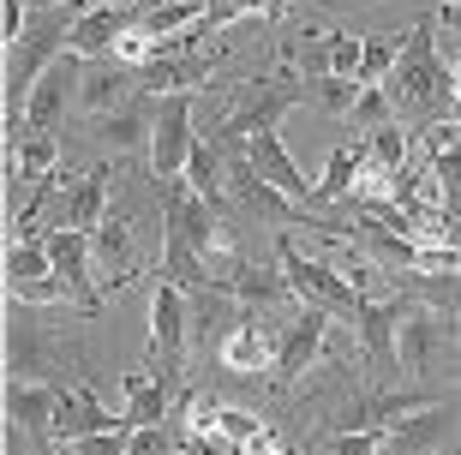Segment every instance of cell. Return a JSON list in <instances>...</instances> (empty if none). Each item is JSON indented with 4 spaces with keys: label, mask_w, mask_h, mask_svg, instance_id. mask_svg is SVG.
<instances>
[{
    "label": "cell",
    "mask_w": 461,
    "mask_h": 455,
    "mask_svg": "<svg viewBox=\"0 0 461 455\" xmlns=\"http://www.w3.org/2000/svg\"><path fill=\"white\" fill-rule=\"evenodd\" d=\"M431 24H438V18H420V24H413L408 42H402L395 72L384 78L395 114H413V120H431V114H449V108H456V72L438 60Z\"/></svg>",
    "instance_id": "cell-1"
},
{
    "label": "cell",
    "mask_w": 461,
    "mask_h": 455,
    "mask_svg": "<svg viewBox=\"0 0 461 455\" xmlns=\"http://www.w3.org/2000/svg\"><path fill=\"white\" fill-rule=\"evenodd\" d=\"M306 96H312V85L306 78H288V72H282V78H252L246 96H240V108L216 126V144H222V150H246L258 132H276Z\"/></svg>",
    "instance_id": "cell-2"
},
{
    "label": "cell",
    "mask_w": 461,
    "mask_h": 455,
    "mask_svg": "<svg viewBox=\"0 0 461 455\" xmlns=\"http://www.w3.org/2000/svg\"><path fill=\"white\" fill-rule=\"evenodd\" d=\"M162 234H180L186 246H198L210 264H228V258H234V228L222 222V210L210 198L192 192L186 174H180V180H162Z\"/></svg>",
    "instance_id": "cell-3"
},
{
    "label": "cell",
    "mask_w": 461,
    "mask_h": 455,
    "mask_svg": "<svg viewBox=\"0 0 461 455\" xmlns=\"http://www.w3.org/2000/svg\"><path fill=\"white\" fill-rule=\"evenodd\" d=\"M276 264H282V276H288L294 300H306V305H318V312H330V318L354 323V312H359L366 294H359L348 276H336L330 264H318V258H306L288 234H276Z\"/></svg>",
    "instance_id": "cell-4"
},
{
    "label": "cell",
    "mask_w": 461,
    "mask_h": 455,
    "mask_svg": "<svg viewBox=\"0 0 461 455\" xmlns=\"http://www.w3.org/2000/svg\"><path fill=\"white\" fill-rule=\"evenodd\" d=\"M449 354H456V312H438V305L408 294L402 330H395V366L402 371H438Z\"/></svg>",
    "instance_id": "cell-5"
},
{
    "label": "cell",
    "mask_w": 461,
    "mask_h": 455,
    "mask_svg": "<svg viewBox=\"0 0 461 455\" xmlns=\"http://www.w3.org/2000/svg\"><path fill=\"white\" fill-rule=\"evenodd\" d=\"M198 150L192 132V96H156V132H150V168L156 180H180Z\"/></svg>",
    "instance_id": "cell-6"
},
{
    "label": "cell",
    "mask_w": 461,
    "mask_h": 455,
    "mask_svg": "<svg viewBox=\"0 0 461 455\" xmlns=\"http://www.w3.org/2000/svg\"><path fill=\"white\" fill-rule=\"evenodd\" d=\"M186 341H192L186 287H174L168 276H162V282H156V294H150V354H156V366H162V378H174V371H180Z\"/></svg>",
    "instance_id": "cell-7"
},
{
    "label": "cell",
    "mask_w": 461,
    "mask_h": 455,
    "mask_svg": "<svg viewBox=\"0 0 461 455\" xmlns=\"http://www.w3.org/2000/svg\"><path fill=\"white\" fill-rule=\"evenodd\" d=\"M42 246H49V258H54V276L72 287V312L96 318V312H103V287H96V276H90V264H96L90 234H78V228H49Z\"/></svg>",
    "instance_id": "cell-8"
},
{
    "label": "cell",
    "mask_w": 461,
    "mask_h": 455,
    "mask_svg": "<svg viewBox=\"0 0 461 455\" xmlns=\"http://www.w3.org/2000/svg\"><path fill=\"white\" fill-rule=\"evenodd\" d=\"M85 54H60V60H54L49 72H42V85L31 90V102H24V132H54V126H60V114H67V102H78V85H85Z\"/></svg>",
    "instance_id": "cell-9"
},
{
    "label": "cell",
    "mask_w": 461,
    "mask_h": 455,
    "mask_svg": "<svg viewBox=\"0 0 461 455\" xmlns=\"http://www.w3.org/2000/svg\"><path fill=\"white\" fill-rule=\"evenodd\" d=\"M444 402V396H420V389H366V396H354V402L342 407V420H336V432H390V425H402L408 414H420V407Z\"/></svg>",
    "instance_id": "cell-10"
},
{
    "label": "cell",
    "mask_w": 461,
    "mask_h": 455,
    "mask_svg": "<svg viewBox=\"0 0 461 455\" xmlns=\"http://www.w3.org/2000/svg\"><path fill=\"white\" fill-rule=\"evenodd\" d=\"M324 336H330V312L306 305L294 323H282V341H276V384H294L300 371H312L324 359Z\"/></svg>",
    "instance_id": "cell-11"
},
{
    "label": "cell",
    "mask_w": 461,
    "mask_h": 455,
    "mask_svg": "<svg viewBox=\"0 0 461 455\" xmlns=\"http://www.w3.org/2000/svg\"><path fill=\"white\" fill-rule=\"evenodd\" d=\"M150 132H156V96H132V102H120L114 114H103L96 126H90L96 150H108V156L150 150Z\"/></svg>",
    "instance_id": "cell-12"
},
{
    "label": "cell",
    "mask_w": 461,
    "mask_h": 455,
    "mask_svg": "<svg viewBox=\"0 0 461 455\" xmlns=\"http://www.w3.org/2000/svg\"><path fill=\"white\" fill-rule=\"evenodd\" d=\"M246 162H252V168L264 174L276 192H288L294 204H306V210H312V198H318V180H306V168L294 162V150L282 144V132H258L252 144H246Z\"/></svg>",
    "instance_id": "cell-13"
},
{
    "label": "cell",
    "mask_w": 461,
    "mask_h": 455,
    "mask_svg": "<svg viewBox=\"0 0 461 455\" xmlns=\"http://www.w3.org/2000/svg\"><path fill=\"white\" fill-rule=\"evenodd\" d=\"M138 24H144V6H108V0H96V6L72 24L67 49L85 54V60H96V54H114V42L126 31H138Z\"/></svg>",
    "instance_id": "cell-14"
},
{
    "label": "cell",
    "mask_w": 461,
    "mask_h": 455,
    "mask_svg": "<svg viewBox=\"0 0 461 455\" xmlns=\"http://www.w3.org/2000/svg\"><path fill=\"white\" fill-rule=\"evenodd\" d=\"M210 72H216V54H156L150 67L138 72V90L144 96H192V90L210 85Z\"/></svg>",
    "instance_id": "cell-15"
},
{
    "label": "cell",
    "mask_w": 461,
    "mask_h": 455,
    "mask_svg": "<svg viewBox=\"0 0 461 455\" xmlns=\"http://www.w3.org/2000/svg\"><path fill=\"white\" fill-rule=\"evenodd\" d=\"M449 432H456V420H449V402H431V407H420V414H408L402 425H390L384 455H438V450L449 443Z\"/></svg>",
    "instance_id": "cell-16"
},
{
    "label": "cell",
    "mask_w": 461,
    "mask_h": 455,
    "mask_svg": "<svg viewBox=\"0 0 461 455\" xmlns=\"http://www.w3.org/2000/svg\"><path fill=\"white\" fill-rule=\"evenodd\" d=\"M6 371H13V384H42V378L54 371L49 336H42L18 305H13V323H6Z\"/></svg>",
    "instance_id": "cell-17"
},
{
    "label": "cell",
    "mask_w": 461,
    "mask_h": 455,
    "mask_svg": "<svg viewBox=\"0 0 461 455\" xmlns=\"http://www.w3.org/2000/svg\"><path fill=\"white\" fill-rule=\"evenodd\" d=\"M126 85H138V72L132 67H120L114 54H96V60H90L85 67V85H78V108H85V114H114L120 102H132L126 96Z\"/></svg>",
    "instance_id": "cell-18"
},
{
    "label": "cell",
    "mask_w": 461,
    "mask_h": 455,
    "mask_svg": "<svg viewBox=\"0 0 461 455\" xmlns=\"http://www.w3.org/2000/svg\"><path fill=\"white\" fill-rule=\"evenodd\" d=\"M402 305L408 300H359L354 330L372 366H395V330H402Z\"/></svg>",
    "instance_id": "cell-19"
},
{
    "label": "cell",
    "mask_w": 461,
    "mask_h": 455,
    "mask_svg": "<svg viewBox=\"0 0 461 455\" xmlns=\"http://www.w3.org/2000/svg\"><path fill=\"white\" fill-rule=\"evenodd\" d=\"M114 414H108L103 402H96V389L90 384H78V389H60V407H54V438H67V443H78V438H96V432H114Z\"/></svg>",
    "instance_id": "cell-20"
},
{
    "label": "cell",
    "mask_w": 461,
    "mask_h": 455,
    "mask_svg": "<svg viewBox=\"0 0 461 455\" xmlns=\"http://www.w3.org/2000/svg\"><path fill=\"white\" fill-rule=\"evenodd\" d=\"M174 407V378H150V371H126V407H120V420L144 432V425H162Z\"/></svg>",
    "instance_id": "cell-21"
},
{
    "label": "cell",
    "mask_w": 461,
    "mask_h": 455,
    "mask_svg": "<svg viewBox=\"0 0 461 455\" xmlns=\"http://www.w3.org/2000/svg\"><path fill=\"white\" fill-rule=\"evenodd\" d=\"M108 222V168H90L72 180L67 204H60V228H78V234H96Z\"/></svg>",
    "instance_id": "cell-22"
},
{
    "label": "cell",
    "mask_w": 461,
    "mask_h": 455,
    "mask_svg": "<svg viewBox=\"0 0 461 455\" xmlns=\"http://www.w3.org/2000/svg\"><path fill=\"white\" fill-rule=\"evenodd\" d=\"M216 282H222L228 294L246 305V312H258V305H282V300L294 294L288 276H282V264H276V270H258V264H234V270L216 276Z\"/></svg>",
    "instance_id": "cell-23"
},
{
    "label": "cell",
    "mask_w": 461,
    "mask_h": 455,
    "mask_svg": "<svg viewBox=\"0 0 461 455\" xmlns=\"http://www.w3.org/2000/svg\"><path fill=\"white\" fill-rule=\"evenodd\" d=\"M54 407H60V389L54 384H6V420L24 425V432H54Z\"/></svg>",
    "instance_id": "cell-24"
},
{
    "label": "cell",
    "mask_w": 461,
    "mask_h": 455,
    "mask_svg": "<svg viewBox=\"0 0 461 455\" xmlns=\"http://www.w3.org/2000/svg\"><path fill=\"white\" fill-rule=\"evenodd\" d=\"M216 359H222L228 371H240V378H258L264 366H276V348L258 336V312H246V318H240V330L222 341V348H216Z\"/></svg>",
    "instance_id": "cell-25"
},
{
    "label": "cell",
    "mask_w": 461,
    "mask_h": 455,
    "mask_svg": "<svg viewBox=\"0 0 461 455\" xmlns=\"http://www.w3.org/2000/svg\"><path fill=\"white\" fill-rule=\"evenodd\" d=\"M282 67H294V72H306V85H318V78H330V31H288L282 36Z\"/></svg>",
    "instance_id": "cell-26"
},
{
    "label": "cell",
    "mask_w": 461,
    "mask_h": 455,
    "mask_svg": "<svg viewBox=\"0 0 461 455\" xmlns=\"http://www.w3.org/2000/svg\"><path fill=\"white\" fill-rule=\"evenodd\" d=\"M90 252H96V264H103L108 287L132 282V228H126V222H103V228L90 234Z\"/></svg>",
    "instance_id": "cell-27"
},
{
    "label": "cell",
    "mask_w": 461,
    "mask_h": 455,
    "mask_svg": "<svg viewBox=\"0 0 461 455\" xmlns=\"http://www.w3.org/2000/svg\"><path fill=\"white\" fill-rule=\"evenodd\" d=\"M162 276H168L174 287H186V294L216 282V276H210V258L198 252V246H186L180 234H162Z\"/></svg>",
    "instance_id": "cell-28"
},
{
    "label": "cell",
    "mask_w": 461,
    "mask_h": 455,
    "mask_svg": "<svg viewBox=\"0 0 461 455\" xmlns=\"http://www.w3.org/2000/svg\"><path fill=\"white\" fill-rule=\"evenodd\" d=\"M13 180L18 186H49L54 180V162H60V144H54V132H24L13 144Z\"/></svg>",
    "instance_id": "cell-29"
},
{
    "label": "cell",
    "mask_w": 461,
    "mask_h": 455,
    "mask_svg": "<svg viewBox=\"0 0 461 455\" xmlns=\"http://www.w3.org/2000/svg\"><path fill=\"white\" fill-rule=\"evenodd\" d=\"M426 144H431V180L444 186V198H461V132H456V120L426 126Z\"/></svg>",
    "instance_id": "cell-30"
},
{
    "label": "cell",
    "mask_w": 461,
    "mask_h": 455,
    "mask_svg": "<svg viewBox=\"0 0 461 455\" xmlns=\"http://www.w3.org/2000/svg\"><path fill=\"white\" fill-rule=\"evenodd\" d=\"M186 186L198 192V198H210V204H222V192H228V162H222V144L216 138H198V150H192V162H186Z\"/></svg>",
    "instance_id": "cell-31"
},
{
    "label": "cell",
    "mask_w": 461,
    "mask_h": 455,
    "mask_svg": "<svg viewBox=\"0 0 461 455\" xmlns=\"http://www.w3.org/2000/svg\"><path fill=\"white\" fill-rule=\"evenodd\" d=\"M359 162H366V150H348V144H336V150H330V162H324V180H318V198H312V210H318V204H330V198H348V192H354V180H359Z\"/></svg>",
    "instance_id": "cell-32"
},
{
    "label": "cell",
    "mask_w": 461,
    "mask_h": 455,
    "mask_svg": "<svg viewBox=\"0 0 461 455\" xmlns=\"http://www.w3.org/2000/svg\"><path fill=\"white\" fill-rule=\"evenodd\" d=\"M402 42H408L402 31H377V36H366V60H359V85H384V78L395 72V60H402Z\"/></svg>",
    "instance_id": "cell-33"
},
{
    "label": "cell",
    "mask_w": 461,
    "mask_h": 455,
    "mask_svg": "<svg viewBox=\"0 0 461 455\" xmlns=\"http://www.w3.org/2000/svg\"><path fill=\"white\" fill-rule=\"evenodd\" d=\"M42 276H54V258L42 240H18L13 252H6V287L18 282H42Z\"/></svg>",
    "instance_id": "cell-34"
},
{
    "label": "cell",
    "mask_w": 461,
    "mask_h": 455,
    "mask_svg": "<svg viewBox=\"0 0 461 455\" xmlns=\"http://www.w3.org/2000/svg\"><path fill=\"white\" fill-rule=\"evenodd\" d=\"M390 120H395V102H390V90H384V85H359V96H354V114H348V126L372 138L377 126H390Z\"/></svg>",
    "instance_id": "cell-35"
},
{
    "label": "cell",
    "mask_w": 461,
    "mask_h": 455,
    "mask_svg": "<svg viewBox=\"0 0 461 455\" xmlns=\"http://www.w3.org/2000/svg\"><path fill=\"white\" fill-rule=\"evenodd\" d=\"M408 150H413V144H408V132H402L395 120H390V126H377V132H372V144H366V156H372L377 168H390V174H402V168H408Z\"/></svg>",
    "instance_id": "cell-36"
},
{
    "label": "cell",
    "mask_w": 461,
    "mask_h": 455,
    "mask_svg": "<svg viewBox=\"0 0 461 455\" xmlns=\"http://www.w3.org/2000/svg\"><path fill=\"white\" fill-rule=\"evenodd\" d=\"M354 96H359V78H342V72H330V78H318L312 85V102L324 108V114H354Z\"/></svg>",
    "instance_id": "cell-37"
},
{
    "label": "cell",
    "mask_w": 461,
    "mask_h": 455,
    "mask_svg": "<svg viewBox=\"0 0 461 455\" xmlns=\"http://www.w3.org/2000/svg\"><path fill=\"white\" fill-rule=\"evenodd\" d=\"M156 54H162V42H156V36L144 31V24H138V31H126V36L114 42V60H120V67H132V72H144V67L156 60Z\"/></svg>",
    "instance_id": "cell-38"
},
{
    "label": "cell",
    "mask_w": 461,
    "mask_h": 455,
    "mask_svg": "<svg viewBox=\"0 0 461 455\" xmlns=\"http://www.w3.org/2000/svg\"><path fill=\"white\" fill-rule=\"evenodd\" d=\"M6 294H13V305H60V300L72 305V287L60 282V276H42V282H18V287H6Z\"/></svg>",
    "instance_id": "cell-39"
},
{
    "label": "cell",
    "mask_w": 461,
    "mask_h": 455,
    "mask_svg": "<svg viewBox=\"0 0 461 455\" xmlns=\"http://www.w3.org/2000/svg\"><path fill=\"white\" fill-rule=\"evenodd\" d=\"M359 60H366V36L330 31V72H342V78H359Z\"/></svg>",
    "instance_id": "cell-40"
},
{
    "label": "cell",
    "mask_w": 461,
    "mask_h": 455,
    "mask_svg": "<svg viewBox=\"0 0 461 455\" xmlns=\"http://www.w3.org/2000/svg\"><path fill=\"white\" fill-rule=\"evenodd\" d=\"M384 438L390 432H330L324 455H384Z\"/></svg>",
    "instance_id": "cell-41"
},
{
    "label": "cell",
    "mask_w": 461,
    "mask_h": 455,
    "mask_svg": "<svg viewBox=\"0 0 461 455\" xmlns=\"http://www.w3.org/2000/svg\"><path fill=\"white\" fill-rule=\"evenodd\" d=\"M72 455H126L132 450V425L120 420L114 432H96V438H78V443H67Z\"/></svg>",
    "instance_id": "cell-42"
},
{
    "label": "cell",
    "mask_w": 461,
    "mask_h": 455,
    "mask_svg": "<svg viewBox=\"0 0 461 455\" xmlns=\"http://www.w3.org/2000/svg\"><path fill=\"white\" fill-rule=\"evenodd\" d=\"M216 432H222V438H234V443H252L258 432H270V425L258 420L252 407H222V420H216Z\"/></svg>",
    "instance_id": "cell-43"
},
{
    "label": "cell",
    "mask_w": 461,
    "mask_h": 455,
    "mask_svg": "<svg viewBox=\"0 0 461 455\" xmlns=\"http://www.w3.org/2000/svg\"><path fill=\"white\" fill-rule=\"evenodd\" d=\"M126 455H168V432H162V425L132 432V450H126Z\"/></svg>",
    "instance_id": "cell-44"
},
{
    "label": "cell",
    "mask_w": 461,
    "mask_h": 455,
    "mask_svg": "<svg viewBox=\"0 0 461 455\" xmlns=\"http://www.w3.org/2000/svg\"><path fill=\"white\" fill-rule=\"evenodd\" d=\"M246 455H288V450H276V438H270V432H258V438L246 443Z\"/></svg>",
    "instance_id": "cell-45"
},
{
    "label": "cell",
    "mask_w": 461,
    "mask_h": 455,
    "mask_svg": "<svg viewBox=\"0 0 461 455\" xmlns=\"http://www.w3.org/2000/svg\"><path fill=\"white\" fill-rule=\"evenodd\" d=\"M438 18H444V24H461V0H444V13H438Z\"/></svg>",
    "instance_id": "cell-46"
},
{
    "label": "cell",
    "mask_w": 461,
    "mask_h": 455,
    "mask_svg": "<svg viewBox=\"0 0 461 455\" xmlns=\"http://www.w3.org/2000/svg\"><path fill=\"white\" fill-rule=\"evenodd\" d=\"M108 6H144V0H108Z\"/></svg>",
    "instance_id": "cell-47"
},
{
    "label": "cell",
    "mask_w": 461,
    "mask_h": 455,
    "mask_svg": "<svg viewBox=\"0 0 461 455\" xmlns=\"http://www.w3.org/2000/svg\"><path fill=\"white\" fill-rule=\"evenodd\" d=\"M449 72H456V78H461V54H456V60H449Z\"/></svg>",
    "instance_id": "cell-48"
},
{
    "label": "cell",
    "mask_w": 461,
    "mask_h": 455,
    "mask_svg": "<svg viewBox=\"0 0 461 455\" xmlns=\"http://www.w3.org/2000/svg\"><path fill=\"white\" fill-rule=\"evenodd\" d=\"M449 120H456V126H461V102H456V108H449Z\"/></svg>",
    "instance_id": "cell-49"
},
{
    "label": "cell",
    "mask_w": 461,
    "mask_h": 455,
    "mask_svg": "<svg viewBox=\"0 0 461 455\" xmlns=\"http://www.w3.org/2000/svg\"><path fill=\"white\" fill-rule=\"evenodd\" d=\"M456 102H461V78H456Z\"/></svg>",
    "instance_id": "cell-50"
}]
</instances>
